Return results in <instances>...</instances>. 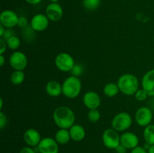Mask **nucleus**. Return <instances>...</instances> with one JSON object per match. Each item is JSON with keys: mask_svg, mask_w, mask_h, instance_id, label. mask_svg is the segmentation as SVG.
<instances>
[{"mask_svg": "<svg viewBox=\"0 0 154 153\" xmlns=\"http://www.w3.org/2000/svg\"><path fill=\"white\" fill-rule=\"evenodd\" d=\"M49 19L46 14H37L32 16L30 22V26L35 32H43L49 26Z\"/></svg>", "mask_w": 154, "mask_h": 153, "instance_id": "9b49d317", "label": "nucleus"}, {"mask_svg": "<svg viewBox=\"0 0 154 153\" xmlns=\"http://www.w3.org/2000/svg\"><path fill=\"white\" fill-rule=\"evenodd\" d=\"M83 102L89 110L98 109L101 104V98L96 92L89 91L84 94Z\"/></svg>", "mask_w": 154, "mask_h": 153, "instance_id": "ddd939ff", "label": "nucleus"}, {"mask_svg": "<svg viewBox=\"0 0 154 153\" xmlns=\"http://www.w3.org/2000/svg\"><path fill=\"white\" fill-rule=\"evenodd\" d=\"M17 26L21 28H26V27L29 26V21L28 20H27V18L23 16H19V19H18V22H17Z\"/></svg>", "mask_w": 154, "mask_h": 153, "instance_id": "cd10ccee", "label": "nucleus"}, {"mask_svg": "<svg viewBox=\"0 0 154 153\" xmlns=\"http://www.w3.org/2000/svg\"><path fill=\"white\" fill-rule=\"evenodd\" d=\"M102 142L107 148L115 149L120 144V136L114 128H108L102 134Z\"/></svg>", "mask_w": 154, "mask_h": 153, "instance_id": "423d86ee", "label": "nucleus"}, {"mask_svg": "<svg viewBox=\"0 0 154 153\" xmlns=\"http://www.w3.org/2000/svg\"><path fill=\"white\" fill-rule=\"evenodd\" d=\"M141 86L148 94V96H154V69L148 70L141 79Z\"/></svg>", "mask_w": 154, "mask_h": 153, "instance_id": "2eb2a0df", "label": "nucleus"}, {"mask_svg": "<svg viewBox=\"0 0 154 153\" xmlns=\"http://www.w3.org/2000/svg\"><path fill=\"white\" fill-rule=\"evenodd\" d=\"M139 140L138 136L132 132L126 131L120 135V144L129 149H133L138 146Z\"/></svg>", "mask_w": 154, "mask_h": 153, "instance_id": "4468645a", "label": "nucleus"}, {"mask_svg": "<svg viewBox=\"0 0 154 153\" xmlns=\"http://www.w3.org/2000/svg\"><path fill=\"white\" fill-rule=\"evenodd\" d=\"M13 35H14V34L13 32H12L11 29H7V28H6V30H5V32L4 34L2 36L1 38H2L3 40H5L6 41V40H8V39L10 38L11 37H12Z\"/></svg>", "mask_w": 154, "mask_h": 153, "instance_id": "7c9ffc66", "label": "nucleus"}, {"mask_svg": "<svg viewBox=\"0 0 154 153\" xmlns=\"http://www.w3.org/2000/svg\"><path fill=\"white\" fill-rule=\"evenodd\" d=\"M71 139L69 129L60 128L55 134V140L57 143L60 145H65L68 143Z\"/></svg>", "mask_w": 154, "mask_h": 153, "instance_id": "6ab92c4d", "label": "nucleus"}, {"mask_svg": "<svg viewBox=\"0 0 154 153\" xmlns=\"http://www.w3.org/2000/svg\"><path fill=\"white\" fill-rule=\"evenodd\" d=\"M49 1L51 2V3H58L60 0H49Z\"/></svg>", "mask_w": 154, "mask_h": 153, "instance_id": "ea45409f", "label": "nucleus"}, {"mask_svg": "<svg viewBox=\"0 0 154 153\" xmlns=\"http://www.w3.org/2000/svg\"><path fill=\"white\" fill-rule=\"evenodd\" d=\"M115 149H116V151H117V153H126V149H127V148H126V147L123 146V145L120 144V145H119L118 146L115 148Z\"/></svg>", "mask_w": 154, "mask_h": 153, "instance_id": "72a5a7b5", "label": "nucleus"}, {"mask_svg": "<svg viewBox=\"0 0 154 153\" xmlns=\"http://www.w3.org/2000/svg\"><path fill=\"white\" fill-rule=\"evenodd\" d=\"M55 65L60 71L63 72H70L73 67L75 66V59L68 52H60L56 56Z\"/></svg>", "mask_w": 154, "mask_h": 153, "instance_id": "39448f33", "label": "nucleus"}, {"mask_svg": "<svg viewBox=\"0 0 154 153\" xmlns=\"http://www.w3.org/2000/svg\"><path fill=\"white\" fill-rule=\"evenodd\" d=\"M3 107V99L0 98V110L2 109Z\"/></svg>", "mask_w": 154, "mask_h": 153, "instance_id": "58836bf2", "label": "nucleus"}, {"mask_svg": "<svg viewBox=\"0 0 154 153\" xmlns=\"http://www.w3.org/2000/svg\"><path fill=\"white\" fill-rule=\"evenodd\" d=\"M136 123L141 127H147L153 119V112L149 107L142 106L136 111L135 115Z\"/></svg>", "mask_w": 154, "mask_h": 153, "instance_id": "6e6552de", "label": "nucleus"}, {"mask_svg": "<svg viewBox=\"0 0 154 153\" xmlns=\"http://www.w3.org/2000/svg\"><path fill=\"white\" fill-rule=\"evenodd\" d=\"M134 95H135V99L138 101H143V100H146L147 98L148 97V94L147 93V92L143 88H138V91L135 92Z\"/></svg>", "mask_w": 154, "mask_h": 153, "instance_id": "a878e982", "label": "nucleus"}, {"mask_svg": "<svg viewBox=\"0 0 154 153\" xmlns=\"http://www.w3.org/2000/svg\"><path fill=\"white\" fill-rule=\"evenodd\" d=\"M70 133L71 139L74 141L79 142L83 140L86 136V130L82 125L78 124H75L69 129Z\"/></svg>", "mask_w": 154, "mask_h": 153, "instance_id": "a211bd4d", "label": "nucleus"}, {"mask_svg": "<svg viewBox=\"0 0 154 153\" xmlns=\"http://www.w3.org/2000/svg\"><path fill=\"white\" fill-rule=\"evenodd\" d=\"M8 47L12 50H16L20 46V40L19 38L16 35H13L8 40H6Z\"/></svg>", "mask_w": 154, "mask_h": 153, "instance_id": "b1692460", "label": "nucleus"}, {"mask_svg": "<svg viewBox=\"0 0 154 153\" xmlns=\"http://www.w3.org/2000/svg\"><path fill=\"white\" fill-rule=\"evenodd\" d=\"M131 153H148L147 152V150L144 148V147H141V146H137L135 147V148L132 150Z\"/></svg>", "mask_w": 154, "mask_h": 153, "instance_id": "2f4dec72", "label": "nucleus"}, {"mask_svg": "<svg viewBox=\"0 0 154 153\" xmlns=\"http://www.w3.org/2000/svg\"><path fill=\"white\" fill-rule=\"evenodd\" d=\"M9 64L14 70H23L28 64V58L24 52L15 51L9 57Z\"/></svg>", "mask_w": 154, "mask_h": 153, "instance_id": "0eeeda50", "label": "nucleus"}, {"mask_svg": "<svg viewBox=\"0 0 154 153\" xmlns=\"http://www.w3.org/2000/svg\"><path fill=\"white\" fill-rule=\"evenodd\" d=\"M19 16L11 10H4L0 14V24L6 28H11L17 26Z\"/></svg>", "mask_w": 154, "mask_h": 153, "instance_id": "1a4fd4ad", "label": "nucleus"}, {"mask_svg": "<svg viewBox=\"0 0 154 153\" xmlns=\"http://www.w3.org/2000/svg\"><path fill=\"white\" fill-rule=\"evenodd\" d=\"M5 62V58L4 55H0V65H1V67L4 65Z\"/></svg>", "mask_w": 154, "mask_h": 153, "instance_id": "c9c22d12", "label": "nucleus"}, {"mask_svg": "<svg viewBox=\"0 0 154 153\" xmlns=\"http://www.w3.org/2000/svg\"><path fill=\"white\" fill-rule=\"evenodd\" d=\"M20 153H36L34 149H32L30 147H23L22 149L20 151Z\"/></svg>", "mask_w": 154, "mask_h": 153, "instance_id": "473e14b6", "label": "nucleus"}, {"mask_svg": "<svg viewBox=\"0 0 154 153\" xmlns=\"http://www.w3.org/2000/svg\"><path fill=\"white\" fill-rule=\"evenodd\" d=\"M144 138L146 142L154 145V124H149L144 130Z\"/></svg>", "mask_w": 154, "mask_h": 153, "instance_id": "4be33fe9", "label": "nucleus"}, {"mask_svg": "<svg viewBox=\"0 0 154 153\" xmlns=\"http://www.w3.org/2000/svg\"><path fill=\"white\" fill-rule=\"evenodd\" d=\"M147 152H148V153H154V145L150 146V147L149 148V149L147 150Z\"/></svg>", "mask_w": 154, "mask_h": 153, "instance_id": "4c0bfd02", "label": "nucleus"}, {"mask_svg": "<svg viewBox=\"0 0 154 153\" xmlns=\"http://www.w3.org/2000/svg\"><path fill=\"white\" fill-rule=\"evenodd\" d=\"M28 4H32V5H35V4H38L39 3H41L42 2V0H25Z\"/></svg>", "mask_w": 154, "mask_h": 153, "instance_id": "f704fd0d", "label": "nucleus"}, {"mask_svg": "<svg viewBox=\"0 0 154 153\" xmlns=\"http://www.w3.org/2000/svg\"><path fill=\"white\" fill-rule=\"evenodd\" d=\"M8 47L7 43L5 40L0 38V55H3Z\"/></svg>", "mask_w": 154, "mask_h": 153, "instance_id": "c756f323", "label": "nucleus"}, {"mask_svg": "<svg viewBox=\"0 0 154 153\" xmlns=\"http://www.w3.org/2000/svg\"><path fill=\"white\" fill-rule=\"evenodd\" d=\"M45 14L49 20L57 22L63 16V9L59 3H50L45 9Z\"/></svg>", "mask_w": 154, "mask_h": 153, "instance_id": "f8f14e48", "label": "nucleus"}, {"mask_svg": "<svg viewBox=\"0 0 154 153\" xmlns=\"http://www.w3.org/2000/svg\"><path fill=\"white\" fill-rule=\"evenodd\" d=\"M45 91L51 97L57 98L63 94V86L58 81L51 80L47 82L45 86Z\"/></svg>", "mask_w": 154, "mask_h": 153, "instance_id": "f3484780", "label": "nucleus"}, {"mask_svg": "<svg viewBox=\"0 0 154 153\" xmlns=\"http://www.w3.org/2000/svg\"><path fill=\"white\" fill-rule=\"evenodd\" d=\"M82 3L86 10L93 11L99 7L101 4V0H83Z\"/></svg>", "mask_w": 154, "mask_h": 153, "instance_id": "5701e85b", "label": "nucleus"}, {"mask_svg": "<svg viewBox=\"0 0 154 153\" xmlns=\"http://www.w3.org/2000/svg\"><path fill=\"white\" fill-rule=\"evenodd\" d=\"M120 92V88H119L117 83H114V82H109V83L106 84L104 86L103 92L106 97L108 98H113L117 95Z\"/></svg>", "mask_w": 154, "mask_h": 153, "instance_id": "aec40b11", "label": "nucleus"}, {"mask_svg": "<svg viewBox=\"0 0 154 153\" xmlns=\"http://www.w3.org/2000/svg\"><path fill=\"white\" fill-rule=\"evenodd\" d=\"M7 116L2 111H1L0 112V128L2 130L7 125Z\"/></svg>", "mask_w": 154, "mask_h": 153, "instance_id": "c85d7f7f", "label": "nucleus"}, {"mask_svg": "<svg viewBox=\"0 0 154 153\" xmlns=\"http://www.w3.org/2000/svg\"><path fill=\"white\" fill-rule=\"evenodd\" d=\"M5 30H6L5 27L3 26L2 25H1V24H0V38H1L3 34H4Z\"/></svg>", "mask_w": 154, "mask_h": 153, "instance_id": "e433bc0d", "label": "nucleus"}, {"mask_svg": "<svg viewBox=\"0 0 154 153\" xmlns=\"http://www.w3.org/2000/svg\"><path fill=\"white\" fill-rule=\"evenodd\" d=\"M63 94L68 98H75L80 94L82 88L81 80L75 76H70L66 78L62 84Z\"/></svg>", "mask_w": 154, "mask_h": 153, "instance_id": "7ed1b4c3", "label": "nucleus"}, {"mask_svg": "<svg viewBox=\"0 0 154 153\" xmlns=\"http://www.w3.org/2000/svg\"><path fill=\"white\" fill-rule=\"evenodd\" d=\"M24 80H25V73L23 70H14L11 74L10 80L14 85H20L23 82Z\"/></svg>", "mask_w": 154, "mask_h": 153, "instance_id": "412c9836", "label": "nucleus"}, {"mask_svg": "<svg viewBox=\"0 0 154 153\" xmlns=\"http://www.w3.org/2000/svg\"><path fill=\"white\" fill-rule=\"evenodd\" d=\"M54 123L60 128L69 129L75 124V115L71 108L66 106H60L55 109L53 113Z\"/></svg>", "mask_w": 154, "mask_h": 153, "instance_id": "f257e3e1", "label": "nucleus"}, {"mask_svg": "<svg viewBox=\"0 0 154 153\" xmlns=\"http://www.w3.org/2000/svg\"><path fill=\"white\" fill-rule=\"evenodd\" d=\"M71 74H72V76H75L78 77V76H81V74L84 72V67H83L82 64H75V66L73 67V68L71 70Z\"/></svg>", "mask_w": 154, "mask_h": 153, "instance_id": "bb28decb", "label": "nucleus"}, {"mask_svg": "<svg viewBox=\"0 0 154 153\" xmlns=\"http://www.w3.org/2000/svg\"><path fill=\"white\" fill-rule=\"evenodd\" d=\"M120 91L126 95L135 94L139 88V82L136 76L132 74H124L118 78L117 80Z\"/></svg>", "mask_w": 154, "mask_h": 153, "instance_id": "f03ea898", "label": "nucleus"}, {"mask_svg": "<svg viewBox=\"0 0 154 153\" xmlns=\"http://www.w3.org/2000/svg\"><path fill=\"white\" fill-rule=\"evenodd\" d=\"M87 118H88L89 121L91 122H97L100 119L101 113L98 109L89 110V112L87 113Z\"/></svg>", "mask_w": 154, "mask_h": 153, "instance_id": "393cba45", "label": "nucleus"}, {"mask_svg": "<svg viewBox=\"0 0 154 153\" xmlns=\"http://www.w3.org/2000/svg\"><path fill=\"white\" fill-rule=\"evenodd\" d=\"M23 139L30 146H36L42 140L40 133L35 128L27 129L23 134Z\"/></svg>", "mask_w": 154, "mask_h": 153, "instance_id": "dca6fc26", "label": "nucleus"}, {"mask_svg": "<svg viewBox=\"0 0 154 153\" xmlns=\"http://www.w3.org/2000/svg\"><path fill=\"white\" fill-rule=\"evenodd\" d=\"M132 124V118L130 114L126 112H119L112 118L111 127L118 132L128 130Z\"/></svg>", "mask_w": 154, "mask_h": 153, "instance_id": "20e7f679", "label": "nucleus"}, {"mask_svg": "<svg viewBox=\"0 0 154 153\" xmlns=\"http://www.w3.org/2000/svg\"><path fill=\"white\" fill-rule=\"evenodd\" d=\"M59 144L55 139L51 137H45L42 139L37 146V148L40 153H58Z\"/></svg>", "mask_w": 154, "mask_h": 153, "instance_id": "9d476101", "label": "nucleus"}]
</instances>
